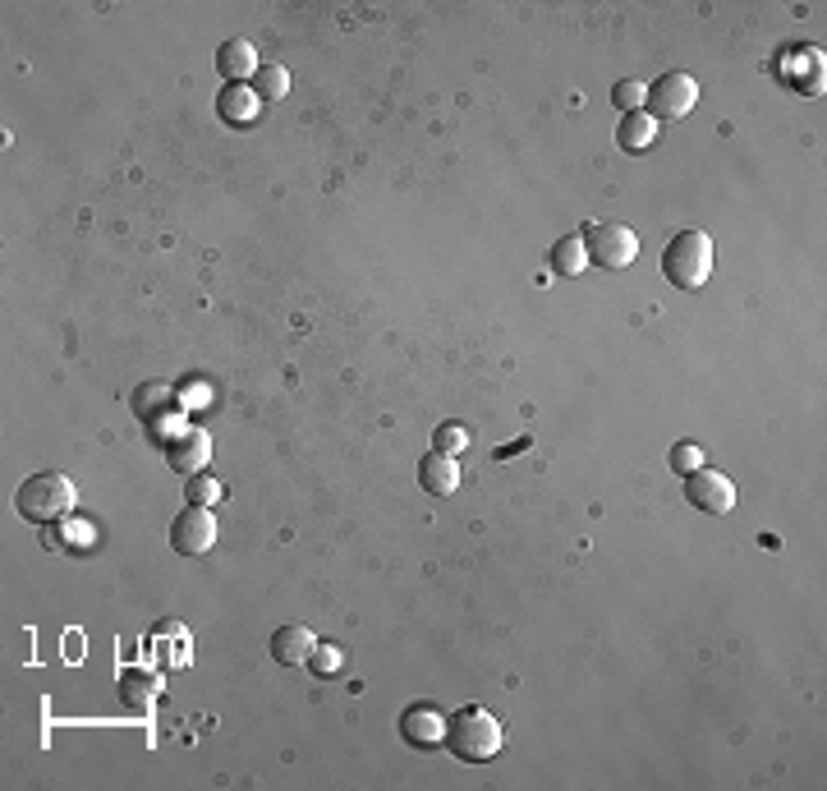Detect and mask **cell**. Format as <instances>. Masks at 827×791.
Segmentation results:
<instances>
[{"label":"cell","mask_w":827,"mask_h":791,"mask_svg":"<svg viewBox=\"0 0 827 791\" xmlns=\"http://www.w3.org/2000/svg\"><path fill=\"white\" fill-rule=\"evenodd\" d=\"M506 745V728L497 722V713H487L483 705H464L446 718V751L460 764H487L497 759Z\"/></svg>","instance_id":"6da1fadb"},{"label":"cell","mask_w":827,"mask_h":791,"mask_svg":"<svg viewBox=\"0 0 827 791\" xmlns=\"http://www.w3.org/2000/svg\"><path fill=\"white\" fill-rule=\"evenodd\" d=\"M74 483L70 474H60V470H42V474H28L24 483H19V493H14V507L24 520L33 524H60L64 516H74Z\"/></svg>","instance_id":"7a4b0ae2"},{"label":"cell","mask_w":827,"mask_h":791,"mask_svg":"<svg viewBox=\"0 0 827 791\" xmlns=\"http://www.w3.org/2000/svg\"><path fill=\"white\" fill-rule=\"evenodd\" d=\"M662 272L681 291H699L712 276V239L704 231H681L672 235V245L662 249Z\"/></svg>","instance_id":"3957f363"},{"label":"cell","mask_w":827,"mask_h":791,"mask_svg":"<svg viewBox=\"0 0 827 791\" xmlns=\"http://www.w3.org/2000/svg\"><path fill=\"white\" fill-rule=\"evenodd\" d=\"M579 239H584L589 262H598V268H607V272L630 268V262L639 258V235L630 226H621V222H589L584 231H579Z\"/></svg>","instance_id":"277c9868"},{"label":"cell","mask_w":827,"mask_h":791,"mask_svg":"<svg viewBox=\"0 0 827 791\" xmlns=\"http://www.w3.org/2000/svg\"><path fill=\"white\" fill-rule=\"evenodd\" d=\"M777 83H787L800 97H823L827 93V56L818 47H787L772 60Z\"/></svg>","instance_id":"5b68a950"},{"label":"cell","mask_w":827,"mask_h":791,"mask_svg":"<svg viewBox=\"0 0 827 791\" xmlns=\"http://www.w3.org/2000/svg\"><path fill=\"white\" fill-rule=\"evenodd\" d=\"M699 102V83L689 79L685 70H672L648 83V97H643V111L653 120H685L689 111H695Z\"/></svg>","instance_id":"8992f818"},{"label":"cell","mask_w":827,"mask_h":791,"mask_svg":"<svg viewBox=\"0 0 827 791\" xmlns=\"http://www.w3.org/2000/svg\"><path fill=\"white\" fill-rule=\"evenodd\" d=\"M685 501L695 511H708V516H726L735 507V483L712 470V465H699L695 474H685Z\"/></svg>","instance_id":"52a82bcc"},{"label":"cell","mask_w":827,"mask_h":791,"mask_svg":"<svg viewBox=\"0 0 827 791\" xmlns=\"http://www.w3.org/2000/svg\"><path fill=\"white\" fill-rule=\"evenodd\" d=\"M162 456H166V465H170L175 474L193 479V474L208 470V460H212V437H208L203 428L185 424L180 433H170L166 442H162Z\"/></svg>","instance_id":"ba28073f"},{"label":"cell","mask_w":827,"mask_h":791,"mask_svg":"<svg viewBox=\"0 0 827 791\" xmlns=\"http://www.w3.org/2000/svg\"><path fill=\"white\" fill-rule=\"evenodd\" d=\"M212 543H216V520L208 507H185L170 520V547L180 557H203Z\"/></svg>","instance_id":"9c48e42d"},{"label":"cell","mask_w":827,"mask_h":791,"mask_svg":"<svg viewBox=\"0 0 827 791\" xmlns=\"http://www.w3.org/2000/svg\"><path fill=\"white\" fill-rule=\"evenodd\" d=\"M400 736L414 751H437V745H446V713L437 705H410L400 713Z\"/></svg>","instance_id":"30bf717a"},{"label":"cell","mask_w":827,"mask_h":791,"mask_svg":"<svg viewBox=\"0 0 827 791\" xmlns=\"http://www.w3.org/2000/svg\"><path fill=\"white\" fill-rule=\"evenodd\" d=\"M312 649H318V635L308 626H276L272 640H267V653H272L281 668H304L312 658Z\"/></svg>","instance_id":"8fae6325"},{"label":"cell","mask_w":827,"mask_h":791,"mask_svg":"<svg viewBox=\"0 0 827 791\" xmlns=\"http://www.w3.org/2000/svg\"><path fill=\"white\" fill-rule=\"evenodd\" d=\"M418 483H423V493H433V497H451L460 488V465H456V456H441V451H428L418 460Z\"/></svg>","instance_id":"7c38bea8"},{"label":"cell","mask_w":827,"mask_h":791,"mask_svg":"<svg viewBox=\"0 0 827 791\" xmlns=\"http://www.w3.org/2000/svg\"><path fill=\"white\" fill-rule=\"evenodd\" d=\"M216 111L226 125H253L258 111H262V97L253 93L249 83H226V93L216 97Z\"/></svg>","instance_id":"4fadbf2b"},{"label":"cell","mask_w":827,"mask_h":791,"mask_svg":"<svg viewBox=\"0 0 827 791\" xmlns=\"http://www.w3.org/2000/svg\"><path fill=\"white\" fill-rule=\"evenodd\" d=\"M258 51H253V42H244V37H231L226 47L216 51V70L226 74V83H244V79H253L258 74Z\"/></svg>","instance_id":"5bb4252c"},{"label":"cell","mask_w":827,"mask_h":791,"mask_svg":"<svg viewBox=\"0 0 827 791\" xmlns=\"http://www.w3.org/2000/svg\"><path fill=\"white\" fill-rule=\"evenodd\" d=\"M653 139H658V120L648 116V111H630V116L621 120V129H616V143L625 152H648V147H653Z\"/></svg>","instance_id":"9a60e30c"},{"label":"cell","mask_w":827,"mask_h":791,"mask_svg":"<svg viewBox=\"0 0 827 791\" xmlns=\"http://www.w3.org/2000/svg\"><path fill=\"white\" fill-rule=\"evenodd\" d=\"M170 396H175V391H170L166 382H143L139 391H133V414H139L143 424H152L156 414H166V410L180 405V401H170Z\"/></svg>","instance_id":"2e32d148"},{"label":"cell","mask_w":827,"mask_h":791,"mask_svg":"<svg viewBox=\"0 0 827 791\" xmlns=\"http://www.w3.org/2000/svg\"><path fill=\"white\" fill-rule=\"evenodd\" d=\"M552 268L562 272V276H579L589 268V253H584V239L579 235H566V239H556L552 245Z\"/></svg>","instance_id":"e0dca14e"},{"label":"cell","mask_w":827,"mask_h":791,"mask_svg":"<svg viewBox=\"0 0 827 791\" xmlns=\"http://www.w3.org/2000/svg\"><path fill=\"white\" fill-rule=\"evenodd\" d=\"M253 93H258L262 102H281V97L290 93V70H285V64H276V60L258 64V74H253Z\"/></svg>","instance_id":"ac0fdd59"},{"label":"cell","mask_w":827,"mask_h":791,"mask_svg":"<svg viewBox=\"0 0 827 791\" xmlns=\"http://www.w3.org/2000/svg\"><path fill=\"white\" fill-rule=\"evenodd\" d=\"M60 547H70V553H87V547H93V524L79 520V516H64L60 520Z\"/></svg>","instance_id":"d6986e66"},{"label":"cell","mask_w":827,"mask_h":791,"mask_svg":"<svg viewBox=\"0 0 827 791\" xmlns=\"http://www.w3.org/2000/svg\"><path fill=\"white\" fill-rule=\"evenodd\" d=\"M120 686L129 690V699H133V705H147V699H152L156 690H162V681H156L152 672H139V668H129V672L120 676Z\"/></svg>","instance_id":"ffe728a7"},{"label":"cell","mask_w":827,"mask_h":791,"mask_svg":"<svg viewBox=\"0 0 827 791\" xmlns=\"http://www.w3.org/2000/svg\"><path fill=\"white\" fill-rule=\"evenodd\" d=\"M643 97H648V87L639 79H621L612 87V102L621 106V116H630V111H643Z\"/></svg>","instance_id":"44dd1931"},{"label":"cell","mask_w":827,"mask_h":791,"mask_svg":"<svg viewBox=\"0 0 827 791\" xmlns=\"http://www.w3.org/2000/svg\"><path fill=\"white\" fill-rule=\"evenodd\" d=\"M308 668H312V676H336L345 668V649L341 645H318L312 658H308Z\"/></svg>","instance_id":"7402d4cb"},{"label":"cell","mask_w":827,"mask_h":791,"mask_svg":"<svg viewBox=\"0 0 827 791\" xmlns=\"http://www.w3.org/2000/svg\"><path fill=\"white\" fill-rule=\"evenodd\" d=\"M185 497H189V507H212L221 497V483L212 474H193V479H185Z\"/></svg>","instance_id":"603a6c76"},{"label":"cell","mask_w":827,"mask_h":791,"mask_svg":"<svg viewBox=\"0 0 827 791\" xmlns=\"http://www.w3.org/2000/svg\"><path fill=\"white\" fill-rule=\"evenodd\" d=\"M464 447H469V428L464 424H441L433 433V451H441V456H460Z\"/></svg>","instance_id":"cb8c5ba5"},{"label":"cell","mask_w":827,"mask_h":791,"mask_svg":"<svg viewBox=\"0 0 827 791\" xmlns=\"http://www.w3.org/2000/svg\"><path fill=\"white\" fill-rule=\"evenodd\" d=\"M666 465H672V474H681V479H685V474H695V470L704 465V451H699L695 442H676V447H672V456H666Z\"/></svg>","instance_id":"d4e9b609"},{"label":"cell","mask_w":827,"mask_h":791,"mask_svg":"<svg viewBox=\"0 0 827 791\" xmlns=\"http://www.w3.org/2000/svg\"><path fill=\"white\" fill-rule=\"evenodd\" d=\"M180 405L189 410V405H212V391L203 387V382H185L180 387Z\"/></svg>","instance_id":"484cf974"}]
</instances>
